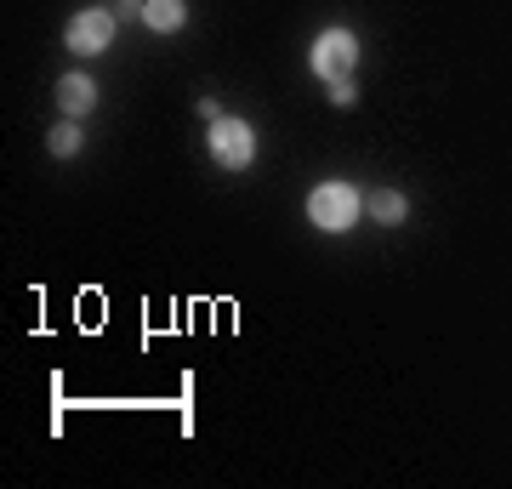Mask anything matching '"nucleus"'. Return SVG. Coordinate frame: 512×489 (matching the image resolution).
Returning <instances> with one entry per match:
<instances>
[{
	"label": "nucleus",
	"instance_id": "obj_7",
	"mask_svg": "<svg viewBox=\"0 0 512 489\" xmlns=\"http://www.w3.org/2000/svg\"><path fill=\"white\" fill-rule=\"evenodd\" d=\"M404 211H410V205H404L399 188H376V194H370V217L376 222H404Z\"/></svg>",
	"mask_w": 512,
	"mask_h": 489
},
{
	"label": "nucleus",
	"instance_id": "obj_9",
	"mask_svg": "<svg viewBox=\"0 0 512 489\" xmlns=\"http://www.w3.org/2000/svg\"><path fill=\"white\" fill-rule=\"evenodd\" d=\"M353 97H359V91H353V80H330V103H342V109H353Z\"/></svg>",
	"mask_w": 512,
	"mask_h": 489
},
{
	"label": "nucleus",
	"instance_id": "obj_5",
	"mask_svg": "<svg viewBox=\"0 0 512 489\" xmlns=\"http://www.w3.org/2000/svg\"><path fill=\"white\" fill-rule=\"evenodd\" d=\"M57 109L63 114H74V120H80V114H92L97 109V80L92 74H63V80H57Z\"/></svg>",
	"mask_w": 512,
	"mask_h": 489
},
{
	"label": "nucleus",
	"instance_id": "obj_6",
	"mask_svg": "<svg viewBox=\"0 0 512 489\" xmlns=\"http://www.w3.org/2000/svg\"><path fill=\"white\" fill-rule=\"evenodd\" d=\"M143 23L160 29V35H177V29L188 23V6L183 0H143Z\"/></svg>",
	"mask_w": 512,
	"mask_h": 489
},
{
	"label": "nucleus",
	"instance_id": "obj_1",
	"mask_svg": "<svg viewBox=\"0 0 512 489\" xmlns=\"http://www.w3.org/2000/svg\"><path fill=\"white\" fill-rule=\"evenodd\" d=\"M365 200H359V188L353 182H319L308 194V217L313 228H325V234H348L353 222H359Z\"/></svg>",
	"mask_w": 512,
	"mask_h": 489
},
{
	"label": "nucleus",
	"instance_id": "obj_8",
	"mask_svg": "<svg viewBox=\"0 0 512 489\" xmlns=\"http://www.w3.org/2000/svg\"><path fill=\"white\" fill-rule=\"evenodd\" d=\"M46 148H52L57 160H69V154H80V131H74V126H57L52 137H46Z\"/></svg>",
	"mask_w": 512,
	"mask_h": 489
},
{
	"label": "nucleus",
	"instance_id": "obj_4",
	"mask_svg": "<svg viewBox=\"0 0 512 489\" xmlns=\"http://www.w3.org/2000/svg\"><path fill=\"white\" fill-rule=\"evenodd\" d=\"M109 40H114V12L92 6V12H74V18H69V35H63V46H69V52H80V57H97Z\"/></svg>",
	"mask_w": 512,
	"mask_h": 489
},
{
	"label": "nucleus",
	"instance_id": "obj_2",
	"mask_svg": "<svg viewBox=\"0 0 512 489\" xmlns=\"http://www.w3.org/2000/svg\"><path fill=\"white\" fill-rule=\"evenodd\" d=\"M205 143H211V160H217L222 171H245V165L256 160V131L245 126V120H234V114H217Z\"/></svg>",
	"mask_w": 512,
	"mask_h": 489
},
{
	"label": "nucleus",
	"instance_id": "obj_3",
	"mask_svg": "<svg viewBox=\"0 0 512 489\" xmlns=\"http://www.w3.org/2000/svg\"><path fill=\"white\" fill-rule=\"evenodd\" d=\"M313 74L319 80H353V63H359V40H353V29H325V35L313 40V52H308Z\"/></svg>",
	"mask_w": 512,
	"mask_h": 489
}]
</instances>
